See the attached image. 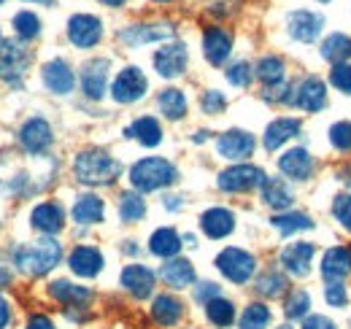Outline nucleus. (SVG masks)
I'll return each mask as SVG.
<instances>
[{"label": "nucleus", "mask_w": 351, "mask_h": 329, "mask_svg": "<svg viewBox=\"0 0 351 329\" xmlns=\"http://www.w3.org/2000/svg\"><path fill=\"white\" fill-rule=\"evenodd\" d=\"M73 173L87 186H108V184H114L119 178L122 164L117 162L114 157H108L106 151H100V149H87V151H82L76 157Z\"/></svg>", "instance_id": "nucleus-1"}, {"label": "nucleus", "mask_w": 351, "mask_h": 329, "mask_svg": "<svg viewBox=\"0 0 351 329\" xmlns=\"http://www.w3.org/2000/svg\"><path fill=\"white\" fill-rule=\"evenodd\" d=\"M60 256H62L60 243L51 241V238H44V241H36V243L16 248L14 262L25 276H46L51 267H57Z\"/></svg>", "instance_id": "nucleus-2"}, {"label": "nucleus", "mask_w": 351, "mask_h": 329, "mask_svg": "<svg viewBox=\"0 0 351 329\" xmlns=\"http://www.w3.org/2000/svg\"><path fill=\"white\" fill-rule=\"evenodd\" d=\"M130 181L138 192H154L176 181V167L162 157H146L130 167Z\"/></svg>", "instance_id": "nucleus-3"}, {"label": "nucleus", "mask_w": 351, "mask_h": 329, "mask_svg": "<svg viewBox=\"0 0 351 329\" xmlns=\"http://www.w3.org/2000/svg\"><path fill=\"white\" fill-rule=\"evenodd\" d=\"M217 267L232 284H246L257 270V259L243 248H224L217 256Z\"/></svg>", "instance_id": "nucleus-4"}, {"label": "nucleus", "mask_w": 351, "mask_h": 329, "mask_svg": "<svg viewBox=\"0 0 351 329\" xmlns=\"http://www.w3.org/2000/svg\"><path fill=\"white\" fill-rule=\"evenodd\" d=\"M30 51L25 46H19L16 41H3L0 46V76L8 86H19L22 76L30 68Z\"/></svg>", "instance_id": "nucleus-5"}, {"label": "nucleus", "mask_w": 351, "mask_h": 329, "mask_svg": "<svg viewBox=\"0 0 351 329\" xmlns=\"http://www.w3.org/2000/svg\"><path fill=\"white\" fill-rule=\"evenodd\" d=\"M265 175L254 164H232L219 173V189L221 192H252L265 184Z\"/></svg>", "instance_id": "nucleus-6"}, {"label": "nucleus", "mask_w": 351, "mask_h": 329, "mask_svg": "<svg viewBox=\"0 0 351 329\" xmlns=\"http://www.w3.org/2000/svg\"><path fill=\"white\" fill-rule=\"evenodd\" d=\"M68 38L79 49H92L103 38V22L92 14H76L68 22Z\"/></svg>", "instance_id": "nucleus-7"}, {"label": "nucleus", "mask_w": 351, "mask_h": 329, "mask_svg": "<svg viewBox=\"0 0 351 329\" xmlns=\"http://www.w3.org/2000/svg\"><path fill=\"white\" fill-rule=\"evenodd\" d=\"M146 76L138 71V68H125L117 79H114V86H111V95L117 103H135L146 95Z\"/></svg>", "instance_id": "nucleus-8"}, {"label": "nucleus", "mask_w": 351, "mask_h": 329, "mask_svg": "<svg viewBox=\"0 0 351 329\" xmlns=\"http://www.w3.org/2000/svg\"><path fill=\"white\" fill-rule=\"evenodd\" d=\"M289 103H295V106L303 108V111H319V108H324V103H327V86H324L322 79L308 76V79H303L300 86L295 89V95H292Z\"/></svg>", "instance_id": "nucleus-9"}, {"label": "nucleus", "mask_w": 351, "mask_h": 329, "mask_svg": "<svg viewBox=\"0 0 351 329\" xmlns=\"http://www.w3.org/2000/svg\"><path fill=\"white\" fill-rule=\"evenodd\" d=\"M154 68L160 76L165 79H176L184 73L186 68V46L184 43H168L154 54Z\"/></svg>", "instance_id": "nucleus-10"}, {"label": "nucleus", "mask_w": 351, "mask_h": 329, "mask_svg": "<svg viewBox=\"0 0 351 329\" xmlns=\"http://www.w3.org/2000/svg\"><path fill=\"white\" fill-rule=\"evenodd\" d=\"M217 151L224 160H246L254 151V138L249 132H243V130H230V132L219 135Z\"/></svg>", "instance_id": "nucleus-11"}, {"label": "nucleus", "mask_w": 351, "mask_h": 329, "mask_svg": "<svg viewBox=\"0 0 351 329\" xmlns=\"http://www.w3.org/2000/svg\"><path fill=\"white\" fill-rule=\"evenodd\" d=\"M322 27H324V16L322 14H313V11H295V14H289V33H292L295 41H316Z\"/></svg>", "instance_id": "nucleus-12"}, {"label": "nucleus", "mask_w": 351, "mask_h": 329, "mask_svg": "<svg viewBox=\"0 0 351 329\" xmlns=\"http://www.w3.org/2000/svg\"><path fill=\"white\" fill-rule=\"evenodd\" d=\"M19 143L30 154H41L51 146V127L44 119H27L19 130Z\"/></svg>", "instance_id": "nucleus-13"}, {"label": "nucleus", "mask_w": 351, "mask_h": 329, "mask_svg": "<svg viewBox=\"0 0 351 329\" xmlns=\"http://www.w3.org/2000/svg\"><path fill=\"white\" fill-rule=\"evenodd\" d=\"M316 248L313 243H289V246L281 251V265L287 267V273L303 278L311 273V259H313Z\"/></svg>", "instance_id": "nucleus-14"}, {"label": "nucleus", "mask_w": 351, "mask_h": 329, "mask_svg": "<svg viewBox=\"0 0 351 329\" xmlns=\"http://www.w3.org/2000/svg\"><path fill=\"white\" fill-rule=\"evenodd\" d=\"M351 273V251L346 246H335L330 248L322 259V276L335 284V281H343Z\"/></svg>", "instance_id": "nucleus-15"}, {"label": "nucleus", "mask_w": 351, "mask_h": 329, "mask_svg": "<svg viewBox=\"0 0 351 329\" xmlns=\"http://www.w3.org/2000/svg\"><path fill=\"white\" fill-rule=\"evenodd\" d=\"M44 84L54 95H68L76 84V76L65 60H51L44 65Z\"/></svg>", "instance_id": "nucleus-16"}, {"label": "nucleus", "mask_w": 351, "mask_h": 329, "mask_svg": "<svg viewBox=\"0 0 351 329\" xmlns=\"http://www.w3.org/2000/svg\"><path fill=\"white\" fill-rule=\"evenodd\" d=\"M173 36V27L171 25H132L125 27L119 33V38L128 43V46H141V43H152V41H162V38H171Z\"/></svg>", "instance_id": "nucleus-17"}, {"label": "nucleus", "mask_w": 351, "mask_h": 329, "mask_svg": "<svg viewBox=\"0 0 351 329\" xmlns=\"http://www.w3.org/2000/svg\"><path fill=\"white\" fill-rule=\"evenodd\" d=\"M71 270L82 278H92L103 270V254L92 246H79L71 251V259H68Z\"/></svg>", "instance_id": "nucleus-18"}, {"label": "nucleus", "mask_w": 351, "mask_h": 329, "mask_svg": "<svg viewBox=\"0 0 351 329\" xmlns=\"http://www.w3.org/2000/svg\"><path fill=\"white\" fill-rule=\"evenodd\" d=\"M232 51V38L221 27H208L203 36V54L211 65H221Z\"/></svg>", "instance_id": "nucleus-19"}, {"label": "nucleus", "mask_w": 351, "mask_h": 329, "mask_svg": "<svg viewBox=\"0 0 351 329\" xmlns=\"http://www.w3.org/2000/svg\"><path fill=\"white\" fill-rule=\"evenodd\" d=\"M106 82H108V60H92L82 71V86L84 95L92 100H100L106 92Z\"/></svg>", "instance_id": "nucleus-20"}, {"label": "nucleus", "mask_w": 351, "mask_h": 329, "mask_svg": "<svg viewBox=\"0 0 351 329\" xmlns=\"http://www.w3.org/2000/svg\"><path fill=\"white\" fill-rule=\"evenodd\" d=\"M122 287L128 289L132 297L143 300L154 289V273L149 267H143V265H130V267L122 270Z\"/></svg>", "instance_id": "nucleus-21"}, {"label": "nucleus", "mask_w": 351, "mask_h": 329, "mask_svg": "<svg viewBox=\"0 0 351 329\" xmlns=\"http://www.w3.org/2000/svg\"><path fill=\"white\" fill-rule=\"evenodd\" d=\"M278 167L284 175H289L292 181H306L308 175L313 173V157L308 154L306 149H289L281 160H278Z\"/></svg>", "instance_id": "nucleus-22"}, {"label": "nucleus", "mask_w": 351, "mask_h": 329, "mask_svg": "<svg viewBox=\"0 0 351 329\" xmlns=\"http://www.w3.org/2000/svg\"><path fill=\"white\" fill-rule=\"evenodd\" d=\"M200 227H203V232H206L208 238L219 241V238H227V235L232 232L235 216H232L230 210H224V208H211V210H206V213L200 216Z\"/></svg>", "instance_id": "nucleus-23"}, {"label": "nucleus", "mask_w": 351, "mask_h": 329, "mask_svg": "<svg viewBox=\"0 0 351 329\" xmlns=\"http://www.w3.org/2000/svg\"><path fill=\"white\" fill-rule=\"evenodd\" d=\"M30 224H33L36 230L46 232V235L60 232V230H62V224H65L62 208L57 206V203H41V206L30 213Z\"/></svg>", "instance_id": "nucleus-24"}, {"label": "nucleus", "mask_w": 351, "mask_h": 329, "mask_svg": "<svg viewBox=\"0 0 351 329\" xmlns=\"http://www.w3.org/2000/svg\"><path fill=\"white\" fill-rule=\"evenodd\" d=\"M300 132V122L298 119H276V122L267 124V130H265V149L267 151H276V149H281L289 138H295Z\"/></svg>", "instance_id": "nucleus-25"}, {"label": "nucleus", "mask_w": 351, "mask_h": 329, "mask_svg": "<svg viewBox=\"0 0 351 329\" xmlns=\"http://www.w3.org/2000/svg\"><path fill=\"white\" fill-rule=\"evenodd\" d=\"M160 276H162V281L168 287L173 289H186L189 284H195V267H192L189 259H171V262H165Z\"/></svg>", "instance_id": "nucleus-26"}, {"label": "nucleus", "mask_w": 351, "mask_h": 329, "mask_svg": "<svg viewBox=\"0 0 351 329\" xmlns=\"http://www.w3.org/2000/svg\"><path fill=\"white\" fill-rule=\"evenodd\" d=\"M263 200L270 208H276V210H287L295 203V195H292V189H289V184L284 178H265Z\"/></svg>", "instance_id": "nucleus-27"}, {"label": "nucleus", "mask_w": 351, "mask_h": 329, "mask_svg": "<svg viewBox=\"0 0 351 329\" xmlns=\"http://www.w3.org/2000/svg\"><path fill=\"white\" fill-rule=\"evenodd\" d=\"M152 316H154L157 324L173 327L176 321L184 316V305H181L176 297H171V294H160V297L154 300V305H152Z\"/></svg>", "instance_id": "nucleus-28"}, {"label": "nucleus", "mask_w": 351, "mask_h": 329, "mask_svg": "<svg viewBox=\"0 0 351 329\" xmlns=\"http://www.w3.org/2000/svg\"><path fill=\"white\" fill-rule=\"evenodd\" d=\"M103 200L97 195H82L73 203V221L76 224H97L103 221Z\"/></svg>", "instance_id": "nucleus-29"}, {"label": "nucleus", "mask_w": 351, "mask_h": 329, "mask_svg": "<svg viewBox=\"0 0 351 329\" xmlns=\"http://www.w3.org/2000/svg\"><path fill=\"white\" fill-rule=\"evenodd\" d=\"M49 294H51L54 300L65 302V305H73V308L87 305L89 300H92V291H89V289L76 287V284H71V281H54V284L49 287Z\"/></svg>", "instance_id": "nucleus-30"}, {"label": "nucleus", "mask_w": 351, "mask_h": 329, "mask_svg": "<svg viewBox=\"0 0 351 329\" xmlns=\"http://www.w3.org/2000/svg\"><path fill=\"white\" fill-rule=\"evenodd\" d=\"M125 135L135 138V141H138V143H143V146H157V143L162 141L160 122H157V119H152V117H141V119H135V122L128 127V132H125Z\"/></svg>", "instance_id": "nucleus-31"}, {"label": "nucleus", "mask_w": 351, "mask_h": 329, "mask_svg": "<svg viewBox=\"0 0 351 329\" xmlns=\"http://www.w3.org/2000/svg\"><path fill=\"white\" fill-rule=\"evenodd\" d=\"M322 57L330 60L332 65H341V62L351 60V38L349 36H343V33H332V36H327L324 43H322Z\"/></svg>", "instance_id": "nucleus-32"}, {"label": "nucleus", "mask_w": 351, "mask_h": 329, "mask_svg": "<svg viewBox=\"0 0 351 329\" xmlns=\"http://www.w3.org/2000/svg\"><path fill=\"white\" fill-rule=\"evenodd\" d=\"M149 248H152V254H154V256L168 259V256H176V254L181 251V238L176 235V230H171V227H162V230H157V232L152 235Z\"/></svg>", "instance_id": "nucleus-33"}, {"label": "nucleus", "mask_w": 351, "mask_h": 329, "mask_svg": "<svg viewBox=\"0 0 351 329\" xmlns=\"http://www.w3.org/2000/svg\"><path fill=\"white\" fill-rule=\"evenodd\" d=\"M270 224H273L276 230H281L284 235H292V232H303V230H311V227H313L311 216L300 213V210L278 213V216H273V219H270Z\"/></svg>", "instance_id": "nucleus-34"}, {"label": "nucleus", "mask_w": 351, "mask_h": 329, "mask_svg": "<svg viewBox=\"0 0 351 329\" xmlns=\"http://www.w3.org/2000/svg\"><path fill=\"white\" fill-rule=\"evenodd\" d=\"M160 111L168 117V119H181L184 114H186V97H184V92L181 89H165V92H160Z\"/></svg>", "instance_id": "nucleus-35"}, {"label": "nucleus", "mask_w": 351, "mask_h": 329, "mask_svg": "<svg viewBox=\"0 0 351 329\" xmlns=\"http://www.w3.org/2000/svg\"><path fill=\"white\" fill-rule=\"evenodd\" d=\"M257 79L265 84V86H276V84H284V62H281V57H273V54H267L263 57L260 62H257Z\"/></svg>", "instance_id": "nucleus-36"}, {"label": "nucleus", "mask_w": 351, "mask_h": 329, "mask_svg": "<svg viewBox=\"0 0 351 329\" xmlns=\"http://www.w3.org/2000/svg\"><path fill=\"white\" fill-rule=\"evenodd\" d=\"M206 316H208V321L214 324V327H230L232 321H235V305L230 302V300H211L208 305H206Z\"/></svg>", "instance_id": "nucleus-37"}, {"label": "nucleus", "mask_w": 351, "mask_h": 329, "mask_svg": "<svg viewBox=\"0 0 351 329\" xmlns=\"http://www.w3.org/2000/svg\"><path fill=\"white\" fill-rule=\"evenodd\" d=\"M143 213H146V203H143V197L138 192H125L119 197V216H122V221L132 224V221L143 219Z\"/></svg>", "instance_id": "nucleus-38"}, {"label": "nucleus", "mask_w": 351, "mask_h": 329, "mask_svg": "<svg viewBox=\"0 0 351 329\" xmlns=\"http://www.w3.org/2000/svg\"><path fill=\"white\" fill-rule=\"evenodd\" d=\"M267 324H270V308L263 302H252L241 316V329H267Z\"/></svg>", "instance_id": "nucleus-39"}, {"label": "nucleus", "mask_w": 351, "mask_h": 329, "mask_svg": "<svg viewBox=\"0 0 351 329\" xmlns=\"http://www.w3.org/2000/svg\"><path fill=\"white\" fill-rule=\"evenodd\" d=\"M287 287H289V281L281 276V273H273V270H267L265 276H260L257 278V291L263 294V297H281L284 291H287Z\"/></svg>", "instance_id": "nucleus-40"}, {"label": "nucleus", "mask_w": 351, "mask_h": 329, "mask_svg": "<svg viewBox=\"0 0 351 329\" xmlns=\"http://www.w3.org/2000/svg\"><path fill=\"white\" fill-rule=\"evenodd\" d=\"M308 308H311V297L303 289H295L289 297H287V305H284V313L287 319H306Z\"/></svg>", "instance_id": "nucleus-41"}, {"label": "nucleus", "mask_w": 351, "mask_h": 329, "mask_svg": "<svg viewBox=\"0 0 351 329\" xmlns=\"http://www.w3.org/2000/svg\"><path fill=\"white\" fill-rule=\"evenodd\" d=\"M14 27H16V36L19 38H36L38 33H41V19L36 16V14H30V11H22V14H16L14 16Z\"/></svg>", "instance_id": "nucleus-42"}, {"label": "nucleus", "mask_w": 351, "mask_h": 329, "mask_svg": "<svg viewBox=\"0 0 351 329\" xmlns=\"http://www.w3.org/2000/svg\"><path fill=\"white\" fill-rule=\"evenodd\" d=\"M330 143L338 151H351V122H338L330 127Z\"/></svg>", "instance_id": "nucleus-43"}, {"label": "nucleus", "mask_w": 351, "mask_h": 329, "mask_svg": "<svg viewBox=\"0 0 351 329\" xmlns=\"http://www.w3.org/2000/svg\"><path fill=\"white\" fill-rule=\"evenodd\" d=\"M332 216L341 221V227L351 232V195H338L332 203Z\"/></svg>", "instance_id": "nucleus-44"}, {"label": "nucleus", "mask_w": 351, "mask_h": 329, "mask_svg": "<svg viewBox=\"0 0 351 329\" xmlns=\"http://www.w3.org/2000/svg\"><path fill=\"white\" fill-rule=\"evenodd\" d=\"M330 84L338 86L343 95H351V65H346V62L332 65V71H330Z\"/></svg>", "instance_id": "nucleus-45"}, {"label": "nucleus", "mask_w": 351, "mask_h": 329, "mask_svg": "<svg viewBox=\"0 0 351 329\" xmlns=\"http://www.w3.org/2000/svg\"><path fill=\"white\" fill-rule=\"evenodd\" d=\"M200 106H203V111H206V114L217 117V114H221V111L227 108V100H224V95H221V92H217V89H208V92H203Z\"/></svg>", "instance_id": "nucleus-46"}, {"label": "nucleus", "mask_w": 351, "mask_h": 329, "mask_svg": "<svg viewBox=\"0 0 351 329\" xmlns=\"http://www.w3.org/2000/svg\"><path fill=\"white\" fill-rule=\"evenodd\" d=\"M227 82L235 84V86H249V82H252V68H249V62H235V65H230V68H227Z\"/></svg>", "instance_id": "nucleus-47"}, {"label": "nucleus", "mask_w": 351, "mask_h": 329, "mask_svg": "<svg viewBox=\"0 0 351 329\" xmlns=\"http://www.w3.org/2000/svg\"><path fill=\"white\" fill-rule=\"evenodd\" d=\"M324 300H327L332 308H343V305L349 302L346 287H343L341 281H335V284H327V289H324Z\"/></svg>", "instance_id": "nucleus-48"}, {"label": "nucleus", "mask_w": 351, "mask_h": 329, "mask_svg": "<svg viewBox=\"0 0 351 329\" xmlns=\"http://www.w3.org/2000/svg\"><path fill=\"white\" fill-rule=\"evenodd\" d=\"M219 297V287L217 284H211V281H206V284H200V287L195 289V300L197 302H211V300H217Z\"/></svg>", "instance_id": "nucleus-49"}, {"label": "nucleus", "mask_w": 351, "mask_h": 329, "mask_svg": "<svg viewBox=\"0 0 351 329\" xmlns=\"http://www.w3.org/2000/svg\"><path fill=\"white\" fill-rule=\"evenodd\" d=\"M303 329H338L327 316H306L303 321Z\"/></svg>", "instance_id": "nucleus-50"}, {"label": "nucleus", "mask_w": 351, "mask_h": 329, "mask_svg": "<svg viewBox=\"0 0 351 329\" xmlns=\"http://www.w3.org/2000/svg\"><path fill=\"white\" fill-rule=\"evenodd\" d=\"M27 329H54V324H51L46 316H33V319L27 321Z\"/></svg>", "instance_id": "nucleus-51"}, {"label": "nucleus", "mask_w": 351, "mask_h": 329, "mask_svg": "<svg viewBox=\"0 0 351 329\" xmlns=\"http://www.w3.org/2000/svg\"><path fill=\"white\" fill-rule=\"evenodd\" d=\"M8 319H11V313H8V302L0 297V329L8 324Z\"/></svg>", "instance_id": "nucleus-52"}, {"label": "nucleus", "mask_w": 351, "mask_h": 329, "mask_svg": "<svg viewBox=\"0 0 351 329\" xmlns=\"http://www.w3.org/2000/svg\"><path fill=\"white\" fill-rule=\"evenodd\" d=\"M338 178H341V181H343L346 186H351V167H343V170L338 173Z\"/></svg>", "instance_id": "nucleus-53"}, {"label": "nucleus", "mask_w": 351, "mask_h": 329, "mask_svg": "<svg viewBox=\"0 0 351 329\" xmlns=\"http://www.w3.org/2000/svg\"><path fill=\"white\" fill-rule=\"evenodd\" d=\"M11 281V276H8V270H0V287H5Z\"/></svg>", "instance_id": "nucleus-54"}, {"label": "nucleus", "mask_w": 351, "mask_h": 329, "mask_svg": "<svg viewBox=\"0 0 351 329\" xmlns=\"http://www.w3.org/2000/svg\"><path fill=\"white\" fill-rule=\"evenodd\" d=\"M178 200H181V197H168V203H165V206L171 208V210H176V208L181 206V203H178Z\"/></svg>", "instance_id": "nucleus-55"}, {"label": "nucleus", "mask_w": 351, "mask_h": 329, "mask_svg": "<svg viewBox=\"0 0 351 329\" xmlns=\"http://www.w3.org/2000/svg\"><path fill=\"white\" fill-rule=\"evenodd\" d=\"M100 3H106V5H122L125 0H100Z\"/></svg>", "instance_id": "nucleus-56"}, {"label": "nucleus", "mask_w": 351, "mask_h": 329, "mask_svg": "<svg viewBox=\"0 0 351 329\" xmlns=\"http://www.w3.org/2000/svg\"><path fill=\"white\" fill-rule=\"evenodd\" d=\"M41 3H54V0H41Z\"/></svg>", "instance_id": "nucleus-57"}, {"label": "nucleus", "mask_w": 351, "mask_h": 329, "mask_svg": "<svg viewBox=\"0 0 351 329\" xmlns=\"http://www.w3.org/2000/svg\"><path fill=\"white\" fill-rule=\"evenodd\" d=\"M157 3H168V0H157Z\"/></svg>", "instance_id": "nucleus-58"}, {"label": "nucleus", "mask_w": 351, "mask_h": 329, "mask_svg": "<svg viewBox=\"0 0 351 329\" xmlns=\"http://www.w3.org/2000/svg\"><path fill=\"white\" fill-rule=\"evenodd\" d=\"M0 46H3V36H0Z\"/></svg>", "instance_id": "nucleus-59"}, {"label": "nucleus", "mask_w": 351, "mask_h": 329, "mask_svg": "<svg viewBox=\"0 0 351 329\" xmlns=\"http://www.w3.org/2000/svg\"><path fill=\"white\" fill-rule=\"evenodd\" d=\"M278 329H292V327H278Z\"/></svg>", "instance_id": "nucleus-60"}, {"label": "nucleus", "mask_w": 351, "mask_h": 329, "mask_svg": "<svg viewBox=\"0 0 351 329\" xmlns=\"http://www.w3.org/2000/svg\"><path fill=\"white\" fill-rule=\"evenodd\" d=\"M322 3H327V0H322Z\"/></svg>", "instance_id": "nucleus-61"}, {"label": "nucleus", "mask_w": 351, "mask_h": 329, "mask_svg": "<svg viewBox=\"0 0 351 329\" xmlns=\"http://www.w3.org/2000/svg\"><path fill=\"white\" fill-rule=\"evenodd\" d=\"M0 3H3V0H0Z\"/></svg>", "instance_id": "nucleus-62"}]
</instances>
